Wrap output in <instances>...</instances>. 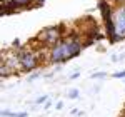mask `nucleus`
Listing matches in <instances>:
<instances>
[{
    "mask_svg": "<svg viewBox=\"0 0 125 117\" xmlns=\"http://www.w3.org/2000/svg\"><path fill=\"white\" fill-rule=\"evenodd\" d=\"M83 47H85V44L82 42L78 35H65L53 47H50V62L63 64L70 58L77 57Z\"/></svg>",
    "mask_w": 125,
    "mask_h": 117,
    "instance_id": "f257e3e1",
    "label": "nucleus"
},
{
    "mask_svg": "<svg viewBox=\"0 0 125 117\" xmlns=\"http://www.w3.org/2000/svg\"><path fill=\"white\" fill-rule=\"evenodd\" d=\"M17 55H19V60H20V69L23 72H30V70L39 67V64H40L39 52H33V50L25 49V47H19Z\"/></svg>",
    "mask_w": 125,
    "mask_h": 117,
    "instance_id": "f03ea898",
    "label": "nucleus"
},
{
    "mask_svg": "<svg viewBox=\"0 0 125 117\" xmlns=\"http://www.w3.org/2000/svg\"><path fill=\"white\" fill-rule=\"evenodd\" d=\"M63 39V34H62V25L60 27H50V29H43L39 34L37 40H40L43 45L47 47H53L57 42Z\"/></svg>",
    "mask_w": 125,
    "mask_h": 117,
    "instance_id": "7ed1b4c3",
    "label": "nucleus"
},
{
    "mask_svg": "<svg viewBox=\"0 0 125 117\" xmlns=\"http://www.w3.org/2000/svg\"><path fill=\"white\" fill-rule=\"evenodd\" d=\"M112 20H114V25H115V32L118 40H124L125 39V5H118L117 9H114Z\"/></svg>",
    "mask_w": 125,
    "mask_h": 117,
    "instance_id": "20e7f679",
    "label": "nucleus"
},
{
    "mask_svg": "<svg viewBox=\"0 0 125 117\" xmlns=\"http://www.w3.org/2000/svg\"><path fill=\"white\" fill-rule=\"evenodd\" d=\"M10 5H12V7H15L17 12L33 7V5H32V0H10Z\"/></svg>",
    "mask_w": 125,
    "mask_h": 117,
    "instance_id": "39448f33",
    "label": "nucleus"
},
{
    "mask_svg": "<svg viewBox=\"0 0 125 117\" xmlns=\"http://www.w3.org/2000/svg\"><path fill=\"white\" fill-rule=\"evenodd\" d=\"M104 77H107L105 72H94L92 74V79H104Z\"/></svg>",
    "mask_w": 125,
    "mask_h": 117,
    "instance_id": "423d86ee",
    "label": "nucleus"
},
{
    "mask_svg": "<svg viewBox=\"0 0 125 117\" xmlns=\"http://www.w3.org/2000/svg\"><path fill=\"white\" fill-rule=\"evenodd\" d=\"M68 97L70 99H78V90L77 89H72V90L68 92Z\"/></svg>",
    "mask_w": 125,
    "mask_h": 117,
    "instance_id": "0eeeda50",
    "label": "nucleus"
},
{
    "mask_svg": "<svg viewBox=\"0 0 125 117\" xmlns=\"http://www.w3.org/2000/svg\"><path fill=\"white\" fill-rule=\"evenodd\" d=\"M47 95H40L39 99H37V100H35V104H37V105H40V104H43V102H45V100H47Z\"/></svg>",
    "mask_w": 125,
    "mask_h": 117,
    "instance_id": "6e6552de",
    "label": "nucleus"
},
{
    "mask_svg": "<svg viewBox=\"0 0 125 117\" xmlns=\"http://www.w3.org/2000/svg\"><path fill=\"white\" fill-rule=\"evenodd\" d=\"M2 116L3 117H17V114L10 112V110H2Z\"/></svg>",
    "mask_w": 125,
    "mask_h": 117,
    "instance_id": "1a4fd4ad",
    "label": "nucleus"
},
{
    "mask_svg": "<svg viewBox=\"0 0 125 117\" xmlns=\"http://www.w3.org/2000/svg\"><path fill=\"white\" fill-rule=\"evenodd\" d=\"M114 79H125V70H122V72H117V74H114Z\"/></svg>",
    "mask_w": 125,
    "mask_h": 117,
    "instance_id": "9d476101",
    "label": "nucleus"
},
{
    "mask_svg": "<svg viewBox=\"0 0 125 117\" xmlns=\"http://www.w3.org/2000/svg\"><path fill=\"white\" fill-rule=\"evenodd\" d=\"M39 77H40V74H39V72H35V74H32V75L29 77V80L32 82V80H35V79H39Z\"/></svg>",
    "mask_w": 125,
    "mask_h": 117,
    "instance_id": "9b49d317",
    "label": "nucleus"
},
{
    "mask_svg": "<svg viewBox=\"0 0 125 117\" xmlns=\"http://www.w3.org/2000/svg\"><path fill=\"white\" fill-rule=\"evenodd\" d=\"M55 107H57V110H60V109L63 107V104H62V102H57V105H55Z\"/></svg>",
    "mask_w": 125,
    "mask_h": 117,
    "instance_id": "f8f14e48",
    "label": "nucleus"
},
{
    "mask_svg": "<svg viewBox=\"0 0 125 117\" xmlns=\"http://www.w3.org/2000/svg\"><path fill=\"white\" fill-rule=\"evenodd\" d=\"M17 117H27V112H22V114H17Z\"/></svg>",
    "mask_w": 125,
    "mask_h": 117,
    "instance_id": "ddd939ff",
    "label": "nucleus"
}]
</instances>
